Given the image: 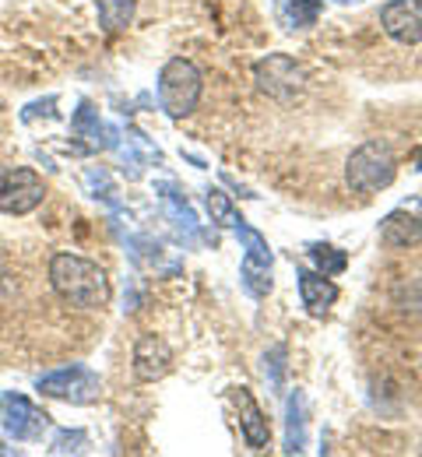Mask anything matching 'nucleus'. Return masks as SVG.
I'll return each instance as SVG.
<instances>
[{
	"mask_svg": "<svg viewBox=\"0 0 422 457\" xmlns=\"http://www.w3.org/2000/svg\"><path fill=\"white\" fill-rule=\"evenodd\" d=\"M306 85V71L293 57L285 54H271L268 60L257 63V88L278 103H289L296 99Z\"/></svg>",
	"mask_w": 422,
	"mask_h": 457,
	"instance_id": "423d86ee",
	"label": "nucleus"
},
{
	"mask_svg": "<svg viewBox=\"0 0 422 457\" xmlns=\"http://www.w3.org/2000/svg\"><path fill=\"white\" fill-rule=\"evenodd\" d=\"M81 444H88V436H85L81 429H74V433H61V436H57V444H54V454H78V451H81Z\"/></svg>",
	"mask_w": 422,
	"mask_h": 457,
	"instance_id": "6ab92c4d",
	"label": "nucleus"
},
{
	"mask_svg": "<svg viewBox=\"0 0 422 457\" xmlns=\"http://www.w3.org/2000/svg\"><path fill=\"white\" fill-rule=\"evenodd\" d=\"M342 4H349V0H342Z\"/></svg>",
	"mask_w": 422,
	"mask_h": 457,
	"instance_id": "412c9836",
	"label": "nucleus"
},
{
	"mask_svg": "<svg viewBox=\"0 0 422 457\" xmlns=\"http://www.w3.org/2000/svg\"><path fill=\"white\" fill-rule=\"evenodd\" d=\"M394 176H398V159L391 145L380 137L360 145L345 162V183L352 194H380L394 183Z\"/></svg>",
	"mask_w": 422,
	"mask_h": 457,
	"instance_id": "f03ea898",
	"label": "nucleus"
},
{
	"mask_svg": "<svg viewBox=\"0 0 422 457\" xmlns=\"http://www.w3.org/2000/svg\"><path fill=\"white\" fill-rule=\"evenodd\" d=\"M380 25L401 46L422 43V0H387L380 7Z\"/></svg>",
	"mask_w": 422,
	"mask_h": 457,
	"instance_id": "9d476101",
	"label": "nucleus"
},
{
	"mask_svg": "<svg viewBox=\"0 0 422 457\" xmlns=\"http://www.w3.org/2000/svg\"><path fill=\"white\" fill-rule=\"evenodd\" d=\"M99 7V21L106 32H120L134 21V11H137V0H95Z\"/></svg>",
	"mask_w": 422,
	"mask_h": 457,
	"instance_id": "2eb2a0df",
	"label": "nucleus"
},
{
	"mask_svg": "<svg viewBox=\"0 0 422 457\" xmlns=\"http://www.w3.org/2000/svg\"><path fill=\"white\" fill-rule=\"evenodd\" d=\"M278 7H282V18H285L289 29H306L320 14V4L317 0H282Z\"/></svg>",
	"mask_w": 422,
	"mask_h": 457,
	"instance_id": "f3484780",
	"label": "nucleus"
},
{
	"mask_svg": "<svg viewBox=\"0 0 422 457\" xmlns=\"http://www.w3.org/2000/svg\"><path fill=\"white\" fill-rule=\"evenodd\" d=\"M306 447V398L300 391L285 404V454H300Z\"/></svg>",
	"mask_w": 422,
	"mask_h": 457,
	"instance_id": "4468645a",
	"label": "nucleus"
},
{
	"mask_svg": "<svg viewBox=\"0 0 422 457\" xmlns=\"http://www.w3.org/2000/svg\"><path fill=\"white\" fill-rule=\"evenodd\" d=\"M271 257H257V253H246L243 257V268H240V282L243 288L253 295V299H264L268 292H271Z\"/></svg>",
	"mask_w": 422,
	"mask_h": 457,
	"instance_id": "ddd939ff",
	"label": "nucleus"
},
{
	"mask_svg": "<svg viewBox=\"0 0 422 457\" xmlns=\"http://www.w3.org/2000/svg\"><path fill=\"white\" fill-rule=\"evenodd\" d=\"M130 366H134V377L141 384H155L162 380L170 370H173V348L162 335L155 331H145L137 342H134V355H130Z\"/></svg>",
	"mask_w": 422,
	"mask_h": 457,
	"instance_id": "1a4fd4ad",
	"label": "nucleus"
},
{
	"mask_svg": "<svg viewBox=\"0 0 422 457\" xmlns=\"http://www.w3.org/2000/svg\"><path fill=\"white\" fill-rule=\"evenodd\" d=\"M39 391L46 398H61L70 401V404H92L103 395V380L85 366H67V370L39 377Z\"/></svg>",
	"mask_w": 422,
	"mask_h": 457,
	"instance_id": "39448f33",
	"label": "nucleus"
},
{
	"mask_svg": "<svg viewBox=\"0 0 422 457\" xmlns=\"http://www.w3.org/2000/svg\"><path fill=\"white\" fill-rule=\"evenodd\" d=\"M296 278H300V299L302 306H306V313L317 317V320L327 317L331 306L338 303V286L327 275H320V271H300Z\"/></svg>",
	"mask_w": 422,
	"mask_h": 457,
	"instance_id": "f8f14e48",
	"label": "nucleus"
},
{
	"mask_svg": "<svg viewBox=\"0 0 422 457\" xmlns=\"http://www.w3.org/2000/svg\"><path fill=\"white\" fill-rule=\"evenodd\" d=\"M0 426L14 440H39L43 429L50 426V415L39 411L32 401L21 398V395H4L0 398Z\"/></svg>",
	"mask_w": 422,
	"mask_h": 457,
	"instance_id": "6e6552de",
	"label": "nucleus"
},
{
	"mask_svg": "<svg viewBox=\"0 0 422 457\" xmlns=\"http://www.w3.org/2000/svg\"><path fill=\"white\" fill-rule=\"evenodd\" d=\"M50 286L74 310H103L113 295L110 275L95 261L78 253H57L50 261Z\"/></svg>",
	"mask_w": 422,
	"mask_h": 457,
	"instance_id": "f257e3e1",
	"label": "nucleus"
},
{
	"mask_svg": "<svg viewBox=\"0 0 422 457\" xmlns=\"http://www.w3.org/2000/svg\"><path fill=\"white\" fill-rule=\"evenodd\" d=\"M208 212H211V219L219 222V226H236L240 222V215H236V208H233V201L222 194V190H208Z\"/></svg>",
	"mask_w": 422,
	"mask_h": 457,
	"instance_id": "a211bd4d",
	"label": "nucleus"
},
{
	"mask_svg": "<svg viewBox=\"0 0 422 457\" xmlns=\"http://www.w3.org/2000/svg\"><path fill=\"white\" fill-rule=\"evenodd\" d=\"M46 197V183L43 176L29 166L7 170L0 176V212L4 215H29L43 204Z\"/></svg>",
	"mask_w": 422,
	"mask_h": 457,
	"instance_id": "20e7f679",
	"label": "nucleus"
},
{
	"mask_svg": "<svg viewBox=\"0 0 422 457\" xmlns=\"http://www.w3.org/2000/svg\"><path fill=\"white\" fill-rule=\"evenodd\" d=\"M236 411H240V433L250 451H268L271 447V426L261 411V404L246 387H236Z\"/></svg>",
	"mask_w": 422,
	"mask_h": 457,
	"instance_id": "9b49d317",
	"label": "nucleus"
},
{
	"mask_svg": "<svg viewBox=\"0 0 422 457\" xmlns=\"http://www.w3.org/2000/svg\"><path fill=\"white\" fill-rule=\"evenodd\" d=\"M380 243H384L387 250H412V246H419L422 243V201L419 197L398 204V208L384 219V226H380Z\"/></svg>",
	"mask_w": 422,
	"mask_h": 457,
	"instance_id": "0eeeda50",
	"label": "nucleus"
},
{
	"mask_svg": "<svg viewBox=\"0 0 422 457\" xmlns=\"http://www.w3.org/2000/svg\"><path fill=\"white\" fill-rule=\"evenodd\" d=\"M201 92H204V81H201V71L190 60L173 57L159 71V103L173 120L194 113L197 103H201Z\"/></svg>",
	"mask_w": 422,
	"mask_h": 457,
	"instance_id": "7ed1b4c3",
	"label": "nucleus"
},
{
	"mask_svg": "<svg viewBox=\"0 0 422 457\" xmlns=\"http://www.w3.org/2000/svg\"><path fill=\"white\" fill-rule=\"evenodd\" d=\"M285 348L278 345V348H271V355H268V366H271V384L275 387H282V373H285Z\"/></svg>",
	"mask_w": 422,
	"mask_h": 457,
	"instance_id": "aec40b11",
	"label": "nucleus"
},
{
	"mask_svg": "<svg viewBox=\"0 0 422 457\" xmlns=\"http://www.w3.org/2000/svg\"><path fill=\"white\" fill-rule=\"evenodd\" d=\"M310 257H313L317 271H320V275H327V278H335V275H342V271L349 268V257H345V250H338V246H327V243H313V246H310Z\"/></svg>",
	"mask_w": 422,
	"mask_h": 457,
	"instance_id": "dca6fc26",
	"label": "nucleus"
}]
</instances>
